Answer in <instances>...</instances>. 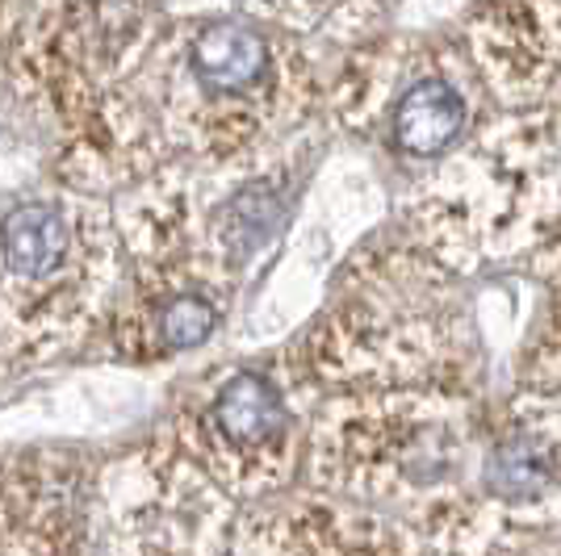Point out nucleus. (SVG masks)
I'll return each instance as SVG.
<instances>
[{
	"label": "nucleus",
	"mask_w": 561,
	"mask_h": 556,
	"mask_svg": "<svg viewBox=\"0 0 561 556\" xmlns=\"http://www.w3.org/2000/svg\"><path fill=\"white\" fill-rule=\"evenodd\" d=\"M227 556H423L407 528L306 486L234 514Z\"/></svg>",
	"instance_id": "20e7f679"
},
{
	"label": "nucleus",
	"mask_w": 561,
	"mask_h": 556,
	"mask_svg": "<svg viewBox=\"0 0 561 556\" xmlns=\"http://www.w3.org/2000/svg\"><path fill=\"white\" fill-rule=\"evenodd\" d=\"M0 556H117L110 461L64 448L0 461Z\"/></svg>",
	"instance_id": "7ed1b4c3"
},
{
	"label": "nucleus",
	"mask_w": 561,
	"mask_h": 556,
	"mask_svg": "<svg viewBox=\"0 0 561 556\" xmlns=\"http://www.w3.org/2000/svg\"><path fill=\"white\" fill-rule=\"evenodd\" d=\"M478 464L461 385L344 390L314 418L306 482L407 528L423 548L482 556Z\"/></svg>",
	"instance_id": "f257e3e1"
},
{
	"label": "nucleus",
	"mask_w": 561,
	"mask_h": 556,
	"mask_svg": "<svg viewBox=\"0 0 561 556\" xmlns=\"http://www.w3.org/2000/svg\"><path fill=\"white\" fill-rule=\"evenodd\" d=\"M164 436L231 502L273 498L294 486L302 468V415L264 369L218 377L206 394L181 406Z\"/></svg>",
	"instance_id": "f03ea898"
},
{
	"label": "nucleus",
	"mask_w": 561,
	"mask_h": 556,
	"mask_svg": "<svg viewBox=\"0 0 561 556\" xmlns=\"http://www.w3.org/2000/svg\"><path fill=\"white\" fill-rule=\"evenodd\" d=\"M381 0H234V13L273 30L277 38H356Z\"/></svg>",
	"instance_id": "39448f33"
}]
</instances>
